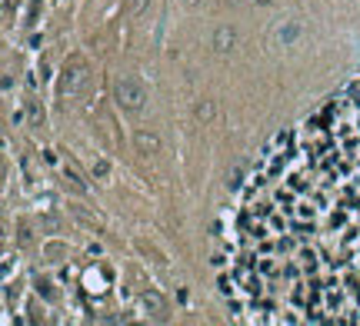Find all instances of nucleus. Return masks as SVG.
<instances>
[{"label":"nucleus","mask_w":360,"mask_h":326,"mask_svg":"<svg viewBox=\"0 0 360 326\" xmlns=\"http://www.w3.org/2000/svg\"><path fill=\"white\" fill-rule=\"evenodd\" d=\"M64 176H67V183H70V187H74L77 193H87V190H91V187H87V183L80 180V173H77L74 167H67V170H64Z\"/></svg>","instance_id":"obj_6"},{"label":"nucleus","mask_w":360,"mask_h":326,"mask_svg":"<svg viewBox=\"0 0 360 326\" xmlns=\"http://www.w3.org/2000/svg\"><path fill=\"white\" fill-rule=\"evenodd\" d=\"M107 173V160H97L94 163V176H104Z\"/></svg>","instance_id":"obj_9"},{"label":"nucleus","mask_w":360,"mask_h":326,"mask_svg":"<svg viewBox=\"0 0 360 326\" xmlns=\"http://www.w3.org/2000/svg\"><path fill=\"white\" fill-rule=\"evenodd\" d=\"M84 80H87V60L84 57H70L67 60V67H64V80H60V94L74 96L80 94V87H84Z\"/></svg>","instance_id":"obj_2"},{"label":"nucleus","mask_w":360,"mask_h":326,"mask_svg":"<svg viewBox=\"0 0 360 326\" xmlns=\"http://www.w3.org/2000/svg\"><path fill=\"white\" fill-rule=\"evenodd\" d=\"M140 300H144V307L151 309L157 320H164V316H167V300H164V296H160L157 289H147V293H144Z\"/></svg>","instance_id":"obj_3"},{"label":"nucleus","mask_w":360,"mask_h":326,"mask_svg":"<svg viewBox=\"0 0 360 326\" xmlns=\"http://www.w3.org/2000/svg\"><path fill=\"white\" fill-rule=\"evenodd\" d=\"M133 143H137V150H140V154H157V150H160V136L147 134V130H140V134L133 136Z\"/></svg>","instance_id":"obj_5"},{"label":"nucleus","mask_w":360,"mask_h":326,"mask_svg":"<svg viewBox=\"0 0 360 326\" xmlns=\"http://www.w3.org/2000/svg\"><path fill=\"white\" fill-rule=\"evenodd\" d=\"M117 103H120L127 114H140L144 103H147V90H144L133 77H120L117 80Z\"/></svg>","instance_id":"obj_1"},{"label":"nucleus","mask_w":360,"mask_h":326,"mask_svg":"<svg viewBox=\"0 0 360 326\" xmlns=\"http://www.w3.org/2000/svg\"><path fill=\"white\" fill-rule=\"evenodd\" d=\"M184 3H190V7H193V3H200V0H184Z\"/></svg>","instance_id":"obj_10"},{"label":"nucleus","mask_w":360,"mask_h":326,"mask_svg":"<svg viewBox=\"0 0 360 326\" xmlns=\"http://www.w3.org/2000/svg\"><path fill=\"white\" fill-rule=\"evenodd\" d=\"M193 114H197V120H210V116H214V103H210V100L197 103V107H193Z\"/></svg>","instance_id":"obj_7"},{"label":"nucleus","mask_w":360,"mask_h":326,"mask_svg":"<svg viewBox=\"0 0 360 326\" xmlns=\"http://www.w3.org/2000/svg\"><path fill=\"white\" fill-rule=\"evenodd\" d=\"M144 7H147V0H131V3H127V14H131V17H140Z\"/></svg>","instance_id":"obj_8"},{"label":"nucleus","mask_w":360,"mask_h":326,"mask_svg":"<svg viewBox=\"0 0 360 326\" xmlns=\"http://www.w3.org/2000/svg\"><path fill=\"white\" fill-rule=\"evenodd\" d=\"M254 3H270V0H254Z\"/></svg>","instance_id":"obj_11"},{"label":"nucleus","mask_w":360,"mask_h":326,"mask_svg":"<svg viewBox=\"0 0 360 326\" xmlns=\"http://www.w3.org/2000/svg\"><path fill=\"white\" fill-rule=\"evenodd\" d=\"M234 43H237V34H234L230 27H220V30L214 34V50H217V54H230Z\"/></svg>","instance_id":"obj_4"}]
</instances>
